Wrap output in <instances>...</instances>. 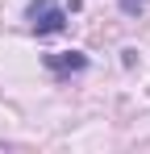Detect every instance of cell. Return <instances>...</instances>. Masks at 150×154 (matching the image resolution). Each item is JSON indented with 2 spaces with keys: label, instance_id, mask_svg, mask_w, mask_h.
Here are the masks:
<instances>
[{
  "label": "cell",
  "instance_id": "6da1fadb",
  "mask_svg": "<svg viewBox=\"0 0 150 154\" xmlns=\"http://www.w3.org/2000/svg\"><path fill=\"white\" fill-rule=\"evenodd\" d=\"M29 29L38 38H50V33H63L67 29V8L58 0H29V13H25Z\"/></svg>",
  "mask_w": 150,
  "mask_h": 154
},
{
  "label": "cell",
  "instance_id": "7a4b0ae2",
  "mask_svg": "<svg viewBox=\"0 0 150 154\" xmlns=\"http://www.w3.org/2000/svg\"><path fill=\"white\" fill-rule=\"evenodd\" d=\"M46 67L54 75H79L88 67V54L83 50H58V54H46Z\"/></svg>",
  "mask_w": 150,
  "mask_h": 154
},
{
  "label": "cell",
  "instance_id": "3957f363",
  "mask_svg": "<svg viewBox=\"0 0 150 154\" xmlns=\"http://www.w3.org/2000/svg\"><path fill=\"white\" fill-rule=\"evenodd\" d=\"M121 8H125V13H142V8H146V0H121Z\"/></svg>",
  "mask_w": 150,
  "mask_h": 154
}]
</instances>
